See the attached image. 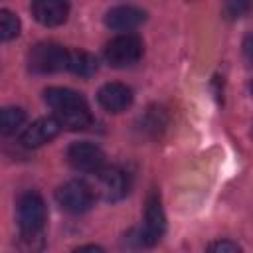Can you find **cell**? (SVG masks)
Listing matches in <instances>:
<instances>
[{
  "label": "cell",
  "instance_id": "6da1fadb",
  "mask_svg": "<svg viewBox=\"0 0 253 253\" xmlns=\"http://www.w3.org/2000/svg\"><path fill=\"white\" fill-rule=\"evenodd\" d=\"M45 103L55 111V119L69 130H83L93 123L87 101L81 93L67 87H47L43 91Z\"/></svg>",
  "mask_w": 253,
  "mask_h": 253
},
{
  "label": "cell",
  "instance_id": "7a4b0ae2",
  "mask_svg": "<svg viewBox=\"0 0 253 253\" xmlns=\"http://www.w3.org/2000/svg\"><path fill=\"white\" fill-rule=\"evenodd\" d=\"M47 219L45 202L38 192H26L18 200V225L22 239H40Z\"/></svg>",
  "mask_w": 253,
  "mask_h": 253
},
{
  "label": "cell",
  "instance_id": "3957f363",
  "mask_svg": "<svg viewBox=\"0 0 253 253\" xmlns=\"http://www.w3.org/2000/svg\"><path fill=\"white\" fill-rule=\"evenodd\" d=\"M67 51L69 49H65L55 42L36 43L28 53V67L30 71L40 75L67 69Z\"/></svg>",
  "mask_w": 253,
  "mask_h": 253
},
{
  "label": "cell",
  "instance_id": "277c9868",
  "mask_svg": "<svg viewBox=\"0 0 253 253\" xmlns=\"http://www.w3.org/2000/svg\"><path fill=\"white\" fill-rule=\"evenodd\" d=\"M144 43L134 34H121L105 45V59L113 67H128L142 57Z\"/></svg>",
  "mask_w": 253,
  "mask_h": 253
},
{
  "label": "cell",
  "instance_id": "5b68a950",
  "mask_svg": "<svg viewBox=\"0 0 253 253\" xmlns=\"http://www.w3.org/2000/svg\"><path fill=\"white\" fill-rule=\"evenodd\" d=\"M55 200H57V204L65 211H69V213H83V211H87L93 206L95 190L89 184H85V182L71 180V182H65L63 186L57 188Z\"/></svg>",
  "mask_w": 253,
  "mask_h": 253
},
{
  "label": "cell",
  "instance_id": "8992f818",
  "mask_svg": "<svg viewBox=\"0 0 253 253\" xmlns=\"http://www.w3.org/2000/svg\"><path fill=\"white\" fill-rule=\"evenodd\" d=\"M164 231H166V215L160 206V198L158 194H150L144 210V225L138 231V243L150 247L160 241Z\"/></svg>",
  "mask_w": 253,
  "mask_h": 253
},
{
  "label": "cell",
  "instance_id": "52a82bcc",
  "mask_svg": "<svg viewBox=\"0 0 253 253\" xmlns=\"http://www.w3.org/2000/svg\"><path fill=\"white\" fill-rule=\"evenodd\" d=\"M97 174V192L109 200V202H117L121 198H125L128 194L130 188V180L128 174L119 168V166H103L101 170L95 172Z\"/></svg>",
  "mask_w": 253,
  "mask_h": 253
},
{
  "label": "cell",
  "instance_id": "ba28073f",
  "mask_svg": "<svg viewBox=\"0 0 253 253\" xmlns=\"http://www.w3.org/2000/svg\"><path fill=\"white\" fill-rule=\"evenodd\" d=\"M67 160L75 170L95 174L105 166V152L101 150V146L81 140V142H73L67 148Z\"/></svg>",
  "mask_w": 253,
  "mask_h": 253
},
{
  "label": "cell",
  "instance_id": "9c48e42d",
  "mask_svg": "<svg viewBox=\"0 0 253 253\" xmlns=\"http://www.w3.org/2000/svg\"><path fill=\"white\" fill-rule=\"evenodd\" d=\"M32 16L45 28L61 26L69 16L67 0H32L30 4Z\"/></svg>",
  "mask_w": 253,
  "mask_h": 253
},
{
  "label": "cell",
  "instance_id": "30bf717a",
  "mask_svg": "<svg viewBox=\"0 0 253 253\" xmlns=\"http://www.w3.org/2000/svg\"><path fill=\"white\" fill-rule=\"evenodd\" d=\"M59 130H61V125L55 117H42L22 132V144L28 148H38L53 140L59 134Z\"/></svg>",
  "mask_w": 253,
  "mask_h": 253
},
{
  "label": "cell",
  "instance_id": "8fae6325",
  "mask_svg": "<svg viewBox=\"0 0 253 253\" xmlns=\"http://www.w3.org/2000/svg\"><path fill=\"white\" fill-rule=\"evenodd\" d=\"M97 101L109 113H123L132 103V91L123 83H105L97 93Z\"/></svg>",
  "mask_w": 253,
  "mask_h": 253
},
{
  "label": "cell",
  "instance_id": "7c38bea8",
  "mask_svg": "<svg viewBox=\"0 0 253 253\" xmlns=\"http://www.w3.org/2000/svg\"><path fill=\"white\" fill-rule=\"evenodd\" d=\"M146 20V14L136 6H115L105 14V26L117 32H130Z\"/></svg>",
  "mask_w": 253,
  "mask_h": 253
},
{
  "label": "cell",
  "instance_id": "4fadbf2b",
  "mask_svg": "<svg viewBox=\"0 0 253 253\" xmlns=\"http://www.w3.org/2000/svg\"><path fill=\"white\" fill-rule=\"evenodd\" d=\"M97 67H99L97 57L91 55L89 51H83V49L67 51V69L73 71L75 75L91 77V75L97 71Z\"/></svg>",
  "mask_w": 253,
  "mask_h": 253
},
{
  "label": "cell",
  "instance_id": "5bb4252c",
  "mask_svg": "<svg viewBox=\"0 0 253 253\" xmlns=\"http://www.w3.org/2000/svg\"><path fill=\"white\" fill-rule=\"evenodd\" d=\"M26 123V113L20 107H4L0 109V134L10 136Z\"/></svg>",
  "mask_w": 253,
  "mask_h": 253
},
{
  "label": "cell",
  "instance_id": "9a60e30c",
  "mask_svg": "<svg viewBox=\"0 0 253 253\" xmlns=\"http://www.w3.org/2000/svg\"><path fill=\"white\" fill-rule=\"evenodd\" d=\"M20 34V18L10 12L0 8V42H10Z\"/></svg>",
  "mask_w": 253,
  "mask_h": 253
},
{
  "label": "cell",
  "instance_id": "2e32d148",
  "mask_svg": "<svg viewBox=\"0 0 253 253\" xmlns=\"http://www.w3.org/2000/svg\"><path fill=\"white\" fill-rule=\"evenodd\" d=\"M164 125H166V115L162 109H150V113H146V117H144V128L146 130L150 128V130L158 132Z\"/></svg>",
  "mask_w": 253,
  "mask_h": 253
},
{
  "label": "cell",
  "instance_id": "e0dca14e",
  "mask_svg": "<svg viewBox=\"0 0 253 253\" xmlns=\"http://www.w3.org/2000/svg\"><path fill=\"white\" fill-rule=\"evenodd\" d=\"M223 10L227 18H241L249 10V0H225Z\"/></svg>",
  "mask_w": 253,
  "mask_h": 253
},
{
  "label": "cell",
  "instance_id": "ac0fdd59",
  "mask_svg": "<svg viewBox=\"0 0 253 253\" xmlns=\"http://www.w3.org/2000/svg\"><path fill=\"white\" fill-rule=\"evenodd\" d=\"M208 249L210 251H221V253H239L241 251V247L237 245V243H233V241H215V243H211V245H208Z\"/></svg>",
  "mask_w": 253,
  "mask_h": 253
}]
</instances>
